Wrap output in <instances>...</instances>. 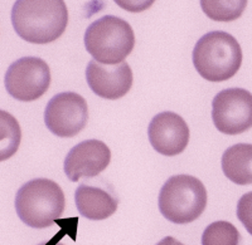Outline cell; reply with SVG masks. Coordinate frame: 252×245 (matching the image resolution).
I'll list each match as a JSON object with an SVG mask.
<instances>
[{"instance_id":"6da1fadb","label":"cell","mask_w":252,"mask_h":245,"mask_svg":"<svg viewBox=\"0 0 252 245\" xmlns=\"http://www.w3.org/2000/svg\"><path fill=\"white\" fill-rule=\"evenodd\" d=\"M15 33L32 44H48L64 33L68 10L63 0H17L12 9Z\"/></svg>"},{"instance_id":"7a4b0ae2","label":"cell","mask_w":252,"mask_h":245,"mask_svg":"<svg viewBox=\"0 0 252 245\" xmlns=\"http://www.w3.org/2000/svg\"><path fill=\"white\" fill-rule=\"evenodd\" d=\"M193 64L204 80L224 82L241 68L242 49L237 39L226 31H209L194 46Z\"/></svg>"},{"instance_id":"3957f363","label":"cell","mask_w":252,"mask_h":245,"mask_svg":"<svg viewBox=\"0 0 252 245\" xmlns=\"http://www.w3.org/2000/svg\"><path fill=\"white\" fill-rule=\"evenodd\" d=\"M66 208V197L57 183L49 179L31 180L15 195V211L26 225L44 229L53 225Z\"/></svg>"},{"instance_id":"277c9868","label":"cell","mask_w":252,"mask_h":245,"mask_svg":"<svg viewBox=\"0 0 252 245\" xmlns=\"http://www.w3.org/2000/svg\"><path fill=\"white\" fill-rule=\"evenodd\" d=\"M85 47L94 59L102 64H120L135 46V34L126 20L103 15L85 31Z\"/></svg>"},{"instance_id":"5b68a950","label":"cell","mask_w":252,"mask_h":245,"mask_svg":"<svg viewBox=\"0 0 252 245\" xmlns=\"http://www.w3.org/2000/svg\"><path fill=\"white\" fill-rule=\"evenodd\" d=\"M158 204L166 220L184 225L203 214L207 206V190L197 177L174 175L161 186Z\"/></svg>"},{"instance_id":"8992f818","label":"cell","mask_w":252,"mask_h":245,"mask_svg":"<svg viewBox=\"0 0 252 245\" xmlns=\"http://www.w3.org/2000/svg\"><path fill=\"white\" fill-rule=\"evenodd\" d=\"M5 89L13 98L32 102L40 98L51 84V71L43 59L23 57L9 66L4 78Z\"/></svg>"},{"instance_id":"52a82bcc","label":"cell","mask_w":252,"mask_h":245,"mask_svg":"<svg viewBox=\"0 0 252 245\" xmlns=\"http://www.w3.org/2000/svg\"><path fill=\"white\" fill-rule=\"evenodd\" d=\"M212 120L220 134L235 136L252 127V93L244 88H228L212 101Z\"/></svg>"},{"instance_id":"ba28073f","label":"cell","mask_w":252,"mask_h":245,"mask_svg":"<svg viewBox=\"0 0 252 245\" xmlns=\"http://www.w3.org/2000/svg\"><path fill=\"white\" fill-rule=\"evenodd\" d=\"M89 121L86 100L75 92H62L52 97L44 111L47 129L58 137H73Z\"/></svg>"},{"instance_id":"9c48e42d","label":"cell","mask_w":252,"mask_h":245,"mask_svg":"<svg viewBox=\"0 0 252 245\" xmlns=\"http://www.w3.org/2000/svg\"><path fill=\"white\" fill-rule=\"evenodd\" d=\"M111 151L107 145L98 140H86L69 150L64 159L63 170L69 181L77 183L82 177L97 176L109 166Z\"/></svg>"},{"instance_id":"30bf717a","label":"cell","mask_w":252,"mask_h":245,"mask_svg":"<svg viewBox=\"0 0 252 245\" xmlns=\"http://www.w3.org/2000/svg\"><path fill=\"white\" fill-rule=\"evenodd\" d=\"M148 137L157 152L164 156H177L188 146V125L183 117L174 112H161L150 121Z\"/></svg>"},{"instance_id":"8fae6325","label":"cell","mask_w":252,"mask_h":245,"mask_svg":"<svg viewBox=\"0 0 252 245\" xmlns=\"http://www.w3.org/2000/svg\"><path fill=\"white\" fill-rule=\"evenodd\" d=\"M86 81L91 91L98 97L119 100L130 91L134 77L127 63L110 66L92 59L87 64Z\"/></svg>"},{"instance_id":"7c38bea8","label":"cell","mask_w":252,"mask_h":245,"mask_svg":"<svg viewBox=\"0 0 252 245\" xmlns=\"http://www.w3.org/2000/svg\"><path fill=\"white\" fill-rule=\"evenodd\" d=\"M75 202L78 213L90 220H105L118 210V200L106 190L81 184L75 192Z\"/></svg>"},{"instance_id":"4fadbf2b","label":"cell","mask_w":252,"mask_h":245,"mask_svg":"<svg viewBox=\"0 0 252 245\" xmlns=\"http://www.w3.org/2000/svg\"><path fill=\"white\" fill-rule=\"evenodd\" d=\"M222 171L228 180L237 185H252V145L236 143L223 152Z\"/></svg>"},{"instance_id":"5bb4252c","label":"cell","mask_w":252,"mask_h":245,"mask_svg":"<svg viewBox=\"0 0 252 245\" xmlns=\"http://www.w3.org/2000/svg\"><path fill=\"white\" fill-rule=\"evenodd\" d=\"M247 5L246 0H202L204 14L216 22H232L240 18Z\"/></svg>"},{"instance_id":"9a60e30c","label":"cell","mask_w":252,"mask_h":245,"mask_svg":"<svg viewBox=\"0 0 252 245\" xmlns=\"http://www.w3.org/2000/svg\"><path fill=\"white\" fill-rule=\"evenodd\" d=\"M240 240L237 228L223 220L209 224L202 235V245H240Z\"/></svg>"},{"instance_id":"2e32d148","label":"cell","mask_w":252,"mask_h":245,"mask_svg":"<svg viewBox=\"0 0 252 245\" xmlns=\"http://www.w3.org/2000/svg\"><path fill=\"white\" fill-rule=\"evenodd\" d=\"M1 130L5 131L6 137L5 142L1 145V160L9 159L13 156L15 151L19 147L20 141V129L17 120H14L8 112L1 111Z\"/></svg>"},{"instance_id":"e0dca14e","label":"cell","mask_w":252,"mask_h":245,"mask_svg":"<svg viewBox=\"0 0 252 245\" xmlns=\"http://www.w3.org/2000/svg\"><path fill=\"white\" fill-rule=\"evenodd\" d=\"M237 218L250 235H252V191L241 196L237 202Z\"/></svg>"},{"instance_id":"ac0fdd59","label":"cell","mask_w":252,"mask_h":245,"mask_svg":"<svg viewBox=\"0 0 252 245\" xmlns=\"http://www.w3.org/2000/svg\"><path fill=\"white\" fill-rule=\"evenodd\" d=\"M157 245H184V244H182L179 240L174 239L173 237H166L164 238V239H161Z\"/></svg>"},{"instance_id":"d6986e66","label":"cell","mask_w":252,"mask_h":245,"mask_svg":"<svg viewBox=\"0 0 252 245\" xmlns=\"http://www.w3.org/2000/svg\"><path fill=\"white\" fill-rule=\"evenodd\" d=\"M38 245H64V244L57 243V240H56V238H55V239L49 240V242H42L40 244H38Z\"/></svg>"}]
</instances>
